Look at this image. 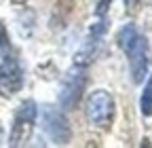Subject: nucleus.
I'll use <instances>...</instances> for the list:
<instances>
[{"instance_id": "39448f33", "label": "nucleus", "mask_w": 152, "mask_h": 148, "mask_svg": "<svg viewBox=\"0 0 152 148\" xmlns=\"http://www.w3.org/2000/svg\"><path fill=\"white\" fill-rule=\"evenodd\" d=\"M129 55V66H131V78L133 83H142L144 76L148 74V42L142 34H137L125 49Z\"/></svg>"}, {"instance_id": "0eeeda50", "label": "nucleus", "mask_w": 152, "mask_h": 148, "mask_svg": "<svg viewBox=\"0 0 152 148\" xmlns=\"http://www.w3.org/2000/svg\"><path fill=\"white\" fill-rule=\"evenodd\" d=\"M140 108H142V114L152 116V76L148 78L144 91H142V100H140Z\"/></svg>"}, {"instance_id": "9b49d317", "label": "nucleus", "mask_w": 152, "mask_h": 148, "mask_svg": "<svg viewBox=\"0 0 152 148\" xmlns=\"http://www.w3.org/2000/svg\"><path fill=\"white\" fill-rule=\"evenodd\" d=\"M26 0H13V4H23Z\"/></svg>"}, {"instance_id": "1a4fd4ad", "label": "nucleus", "mask_w": 152, "mask_h": 148, "mask_svg": "<svg viewBox=\"0 0 152 148\" xmlns=\"http://www.w3.org/2000/svg\"><path fill=\"white\" fill-rule=\"evenodd\" d=\"M110 4H112V0H99L97 9H95V15H97V17H104V15H106V11L110 9Z\"/></svg>"}, {"instance_id": "f257e3e1", "label": "nucleus", "mask_w": 152, "mask_h": 148, "mask_svg": "<svg viewBox=\"0 0 152 148\" xmlns=\"http://www.w3.org/2000/svg\"><path fill=\"white\" fill-rule=\"evenodd\" d=\"M85 87H87V66L74 64V68L64 76L61 91H59V106L64 110L76 108V104L83 97Z\"/></svg>"}, {"instance_id": "9d476101", "label": "nucleus", "mask_w": 152, "mask_h": 148, "mask_svg": "<svg viewBox=\"0 0 152 148\" xmlns=\"http://www.w3.org/2000/svg\"><path fill=\"white\" fill-rule=\"evenodd\" d=\"M125 4L129 7V11H135V7H137V0H125Z\"/></svg>"}, {"instance_id": "7ed1b4c3", "label": "nucleus", "mask_w": 152, "mask_h": 148, "mask_svg": "<svg viewBox=\"0 0 152 148\" xmlns=\"http://www.w3.org/2000/svg\"><path fill=\"white\" fill-rule=\"evenodd\" d=\"M114 97L104 89L93 91L89 102H87V116L95 127L102 129H110L112 121H114Z\"/></svg>"}, {"instance_id": "f8f14e48", "label": "nucleus", "mask_w": 152, "mask_h": 148, "mask_svg": "<svg viewBox=\"0 0 152 148\" xmlns=\"http://www.w3.org/2000/svg\"><path fill=\"white\" fill-rule=\"evenodd\" d=\"M0 138H2V127H0Z\"/></svg>"}, {"instance_id": "6e6552de", "label": "nucleus", "mask_w": 152, "mask_h": 148, "mask_svg": "<svg viewBox=\"0 0 152 148\" xmlns=\"http://www.w3.org/2000/svg\"><path fill=\"white\" fill-rule=\"evenodd\" d=\"M9 47H11V42H9V32H7L4 23L0 21V55H4V53L9 51Z\"/></svg>"}, {"instance_id": "423d86ee", "label": "nucleus", "mask_w": 152, "mask_h": 148, "mask_svg": "<svg viewBox=\"0 0 152 148\" xmlns=\"http://www.w3.org/2000/svg\"><path fill=\"white\" fill-rule=\"evenodd\" d=\"M23 87V68L15 57H7L0 64V97H13Z\"/></svg>"}, {"instance_id": "20e7f679", "label": "nucleus", "mask_w": 152, "mask_h": 148, "mask_svg": "<svg viewBox=\"0 0 152 148\" xmlns=\"http://www.w3.org/2000/svg\"><path fill=\"white\" fill-rule=\"evenodd\" d=\"M40 114H42V127H45L47 136L55 144H68L70 142V123H68L66 114L53 106H42Z\"/></svg>"}, {"instance_id": "f03ea898", "label": "nucleus", "mask_w": 152, "mask_h": 148, "mask_svg": "<svg viewBox=\"0 0 152 148\" xmlns=\"http://www.w3.org/2000/svg\"><path fill=\"white\" fill-rule=\"evenodd\" d=\"M36 116H38V106L34 100H26L19 110L15 112V119H13V129H11V136H9V144L11 146H23L32 131H34V123H36Z\"/></svg>"}]
</instances>
